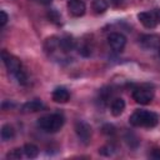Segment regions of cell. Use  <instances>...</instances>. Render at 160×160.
Returning a JSON list of instances; mask_svg holds the SVG:
<instances>
[{
  "instance_id": "cell-1",
  "label": "cell",
  "mask_w": 160,
  "mask_h": 160,
  "mask_svg": "<svg viewBox=\"0 0 160 160\" xmlns=\"http://www.w3.org/2000/svg\"><path fill=\"white\" fill-rule=\"evenodd\" d=\"M160 118L156 112L149 110H136L129 119V122L136 128H154L158 125Z\"/></svg>"
},
{
  "instance_id": "cell-2",
  "label": "cell",
  "mask_w": 160,
  "mask_h": 160,
  "mask_svg": "<svg viewBox=\"0 0 160 160\" xmlns=\"http://www.w3.org/2000/svg\"><path fill=\"white\" fill-rule=\"evenodd\" d=\"M64 122H65L64 116L60 112H54L41 116L38 120V126L46 132H56L62 128Z\"/></svg>"
},
{
  "instance_id": "cell-3",
  "label": "cell",
  "mask_w": 160,
  "mask_h": 160,
  "mask_svg": "<svg viewBox=\"0 0 160 160\" xmlns=\"http://www.w3.org/2000/svg\"><path fill=\"white\" fill-rule=\"evenodd\" d=\"M1 58H2V61H4V64H5L6 69H8V71H9L11 75L15 76L19 71H21V62H20V60H19L16 56L11 55V54L8 52L6 50H2V51H1Z\"/></svg>"
},
{
  "instance_id": "cell-4",
  "label": "cell",
  "mask_w": 160,
  "mask_h": 160,
  "mask_svg": "<svg viewBox=\"0 0 160 160\" xmlns=\"http://www.w3.org/2000/svg\"><path fill=\"white\" fill-rule=\"evenodd\" d=\"M75 132H76L79 140L84 145H88L90 142V140H91V132L92 131H91V126L88 122H85L82 120H78L75 122Z\"/></svg>"
},
{
  "instance_id": "cell-5",
  "label": "cell",
  "mask_w": 160,
  "mask_h": 160,
  "mask_svg": "<svg viewBox=\"0 0 160 160\" xmlns=\"http://www.w3.org/2000/svg\"><path fill=\"white\" fill-rule=\"evenodd\" d=\"M140 45L146 50H156L160 55V36L155 34H145L140 36Z\"/></svg>"
},
{
  "instance_id": "cell-6",
  "label": "cell",
  "mask_w": 160,
  "mask_h": 160,
  "mask_svg": "<svg viewBox=\"0 0 160 160\" xmlns=\"http://www.w3.org/2000/svg\"><path fill=\"white\" fill-rule=\"evenodd\" d=\"M132 98H134V100L138 104L148 105L154 99V91L150 90V89H146V88H139V89H135L134 90Z\"/></svg>"
},
{
  "instance_id": "cell-7",
  "label": "cell",
  "mask_w": 160,
  "mask_h": 160,
  "mask_svg": "<svg viewBox=\"0 0 160 160\" xmlns=\"http://www.w3.org/2000/svg\"><path fill=\"white\" fill-rule=\"evenodd\" d=\"M108 42L115 51H122L126 45V38L120 32H111L108 36Z\"/></svg>"
},
{
  "instance_id": "cell-8",
  "label": "cell",
  "mask_w": 160,
  "mask_h": 160,
  "mask_svg": "<svg viewBox=\"0 0 160 160\" xmlns=\"http://www.w3.org/2000/svg\"><path fill=\"white\" fill-rule=\"evenodd\" d=\"M66 6H68L69 12L75 18L82 16L86 11V6H85L84 1H81V0H69Z\"/></svg>"
},
{
  "instance_id": "cell-9",
  "label": "cell",
  "mask_w": 160,
  "mask_h": 160,
  "mask_svg": "<svg viewBox=\"0 0 160 160\" xmlns=\"http://www.w3.org/2000/svg\"><path fill=\"white\" fill-rule=\"evenodd\" d=\"M138 19L148 29H154L158 25V21L155 20V16H154L152 11H142V12H139L138 14Z\"/></svg>"
},
{
  "instance_id": "cell-10",
  "label": "cell",
  "mask_w": 160,
  "mask_h": 160,
  "mask_svg": "<svg viewBox=\"0 0 160 160\" xmlns=\"http://www.w3.org/2000/svg\"><path fill=\"white\" fill-rule=\"evenodd\" d=\"M45 109V105L41 100H30V101H26L22 106H21V111L22 112H38V111H41Z\"/></svg>"
},
{
  "instance_id": "cell-11",
  "label": "cell",
  "mask_w": 160,
  "mask_h": 160,
  "mask_svg": "<svg viewBox=\"0 0 160 160\" xmlns=\"http://www.w3.org/2000/svg\"><path fill=\"white\" fill-rule=\"evenodd\" d=\"M52 100L55 101V102H59V104H65V102H68L69 101V99H70V94H69V91H68V89H65V88H62V86H59V88H56L54 91H52Z\"/></svg>"
},
{
  "instance_id": "cell-12",
  "label": "cell",
  "mask_w": 160,
  "mask_h": 160,
  "mask_svg": "<svg viewBox=\"0 0 160 160\" xmlns=\"http://www.w3.org/2000/svg\"><path fill=\"white\" fill-rule=\"evenodd\" d=\"M125 110V101L121 98H116L112 100L111 105H110V111L114 116H120L122 114V111Z\"/></svg>"
},
{
  "instance_id": "cell-13",
  "label": "cell",
  "mask_w": 160,
  "mask_h": 160,
  "mask_svg": "<svg viewBox=\"0 0 160 160\" xmlns=\"http://www.w3.org/2000/svg\"><path fill=\"white\" fill-rule=\"evenodd\" d=\"M75 46V40L70 35H65L64 38H60V49L62 51H70Z\"/></svg>"
},
{
  "instance_id": "cell-14",
  "label": "cell",
  "mask_w": 160,
  "mask_h": 160,
  "mask_svg": "<svg viewBox=\"0 0 160 160\" xmlns=\"http://www.w3.org/2000/svg\"><path fill=\"white\" fill-rule=\"evenodd\" d=\"M22 150H24L25 156L29 159H35L39 155V148L35 144H25Z\"/></svg>"
},
{
  "instance_id": "cell-15",
  "label": "cell",
  "mask_w": 160,
  "mask_h": 160,
  "mask_svg": "<svg viewBox=\"0 0 160 160\" xmlns=\"http://www.w3.org/2000/svg\"><path fill=\"white\" fill-rule=\"evenodd\" d=\"M108 2L105 0H94L91 4V8L95 14H104L108 10Z\"/></svg>"
},
{
  "instance_id": "cell-16",
  "label": "cell",
  "mask_w": 160,
  "mask_h": 160,
  "mask_svg": "<svg viewBox=\"0 0 160 160\" xmlns=\"http://www.w3.org/2000/svg\"><path fill=\"white\" fill-rule=\"evenodd\" d=\"M15 136V130L14 128L10 125V124H5L2 128H1V139L4 141H8L10 139H12Z\"/></svg>"
},
{
  "instance_id": "cell-17",
  "label": "cell",
  "mask_w": 160,
  "mask_h": 160,
  "mask_svg": "<svg viewBox=\"0 0 160 160\" xmlns=\"http://www.w3.org/2000/svg\"><path fill=\"white\" fill-rule=\"evenodd\" d=\"M56 48H60V39L56 36L48 38L45 41V50L46 51H54Z\"/></svg>"
},
{
  "instance_id": "cell-18",
  "label": "cell",
  "mask_w": 160,
  "mask_h": 160,
  "mask_svg": "<svg viewBox=\"0 0 160 160\" xmlns=\"http://www.w3.org/2000/svg\"><path fill=\"white\" fill-rule=\"evenodd\" d=\"M22 151H24L22 149H14V150H11L10 152H8L6 159H10V160H18V159L21 158Z\"/></svg>"
},
{
  "instance_id": "cell-19",
  "label": "cell",
  "mask_w": 160,
  "mask_h": 160,
  "mask_svg": "<svg viewBox=\"0 0 160 160\" xmlns=\"http://www.w3.org/2000/svg\"><path fill=\"white\" fill-rule=\"evenodd\" d=\"M48 18H49L50 21H52V22H55V24H60V15H59V12H58L55 9L48 11Z\"/></svg>"
},
{
  "instance_id": "cell-20",
  "label": "cell",
  "mask_w": 160,
  "mask_h": 160,
  "mask_svg": "<svg viewBox=\"0 0 160 160\" xmlns=\"http://www.w3.org/2000/svg\"><path fill=\"white\" fill-rule=\"evenodd\" d=\"M99 152L104 156H110L114 154V146L112 145H106V146H102L99 149Z\"/></svg>"
},
{
  "instance_id": "cell-21",
  "label": "cell",
  "mask_w": 160,
  "mask_h": 160,
  "mask_svg": "<svg viewBox=\"0 0 160 160\" xmlns=\"http://www.w3.org/2000/svg\"><path fill=\"white\" fill-rule=\"evenodd\" d=\"M15 78H16V80H18L19 84H21V85H26V82H28V78H26V75H25V72H24L22 70L19 71V72L15 75Z\"/></svg>"
},
{
  "instance_id": "cell-22",
  "label": "cell",
  "mask_w": 160,
  "mask_h": 160,
  "mask_svg": "<svg viewBox=\"0 0 160 160\" xmlns=\"http://www.w3.org/2000/svg\"><path fill=\"white\" fill-rule=\"evenodd\" d=\"M125 140H126V142H128V145L130 146V148H135L134 146V144H132V141H135V142H139V139L132 134V132H130V134H128L126 136H125Z\"/></svg>"
},
{
  "instance_id": "cell-23",
  "label": "cell",
  "mask_w": 160,
  "mask_h": 160,
  "mask_svg": "<svg viewBox=\"0 0 160 160\" xmlns=\"http://www.w3.org/2000/svg\"><path fill=\"white\" fill-rule=\"evenodd\" d=\"M102 132L106 135H114L115 134V128L111 124H106L102 126Z\"/></svg>"
},
{
  "instance_id": "cell-24",
  "label": "cell",
  "mask_w": 160,
  "mask_h": 160,
  "mask_svg": "<svg viewBox=\"0 0 160 160\" xmlns=\"http://www.w3.org/2000/svg\"><path fill=\"white\" fill-rule=\"evenodd\" d=\"M0 15H1V19H0V26H4V25L8 22L9 16H8V14H6L4 10H1V11H0Z\"/></svg>"
},
{
  "instance_id": "cell-25",
  "label": "cell",
  "mask_w": 160,
  "mask_h": 160,
  "mask_svg": "<svg viewBox=\"0 0 160 160\" xmlns=\"http://www.w3.org/2000/svg\"><path fill=\"white\" fill-rule=\"evenodd\" d=\"M150 156L152 159H156V160H160V149H154L150 154Z\"/></svg>"
},
{
  "instance_id": "cell-26",
  "label": "cell",
  "mask_w": 160,
  "mask_h": 160,
  "mask_svg": "<svg viewBox=\"0 0 160 160\" xmlns=\"http://www.w3.org/2000/svg\"><path fill=\"white\" fill-rule=\"evenodd\" d=\"M152 14L155 16V20L158 21V24L160 22V9H154L152 10Z\"/></svg>"
},
{
  "instance_id": "cell-27",
  "label": "cell",
  "mask_w": 160,
  "mask_h": 160,
  "mask_svg": "<svg viewBox=\"0 0 160 160\" xmlns=\"http://www.w3.org/2000/svg\"><path fill=\"white\" fill-rule=\"evenodd\" d=\"M40 1V4H42V5H50L51 2H52V0H39Z\"/></svg>"
}]
</instances>
